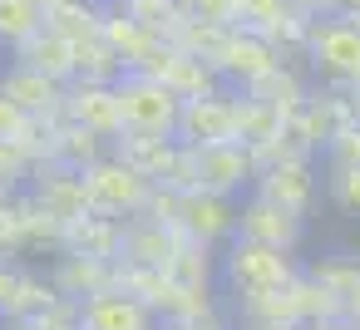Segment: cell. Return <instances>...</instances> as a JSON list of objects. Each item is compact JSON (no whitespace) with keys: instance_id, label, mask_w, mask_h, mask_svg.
Here are the masks:
<instances>
[{"instance_id":"cell-1","label":"cell","mask_w":360,"mask_h":330,"mask_svg":"<svg viewBox=\"0 0 360 330\" xmlns=\"http://www.w3.org/2000/svg\"><path fill=\"white\" fill-rule=\"evenodd\" d=\"M217 271H222V286L237 296V301H252V296H276L286 291L301 266H296V251H281V246H262V242H247V237H232L217 256Z\"/></svg>"},{"instance_id":"cell-2","label":"cell","mask_w":360,"mask_h":330,"mask_svg":"<svg viewBox=\"0 0 360 330\" xmlns=\"http://www.w3.org/2000/svg\"><path fill=\"white\" fill-rule=\"evenodd\" d=\"M301 55H306L316 84L355 89L360 84V20H350V15H321V20H311Z\"/></svg>"},{"instance_id":"cell-3","label":"cell","mask_w":360,"mask_h":330,"mask_svg":"<svg viewBox=\"0 0 360 330\" xmlns=\"http://www.w3.org/2000/svg\"><path fill=\"white\" fill-rule=\"evenodd\" d=\"M119 94V114H124V133H158V138H178V119H183V99L153 79V74H124L114 84Z\"/></svg>"},{"instance_id":"cell-4","label":"cell","mask_w":360,"mask_h":330,"mask_svg":"<svg viewBox=\"0 0 360 330\" xmlns=\"http://www.w3.org/2000/svg\"><path fill=\"white\" fill-rule=\"evenodd\" d=\"M84 187H89V207L104 212V217H119V222H134L143 217L148 197H153V178H143L134 163H124L119 153L99 158L94 168H84Z\"/></svg>"},{"instance_id":"cell-5","label":"cell","mask_w":360,"mask_h":330,"mask_svg":"<svg viewBox=\"0 0 360 330\" xmlns=\"http://www.w3.org/2000/svg\"><path fill=\"white\" fill-rule=\"evenodd\" d=\"M178 143H188V148L242 143V89H217L207 99H188L183 119H178Z\"/></svg>"},{"instance_id":"cell-6","label":"cell","mask_w":360,"mask_h":330,"mask_svg":"<svg viewBox=\"0 0 360 330\" xmlns=\"http://www.w3.org/2000/svg\"><path fill=\"white\" fill-rule=\"evenodd\" d=\"M281 65H286V50H281V45H271V40H262V35H247V30H237V25H232L222 55L212 60V70L222 74L227 89H252L257 79H266V74L281 70Z\"/></svg>"},{"instance_id":"cell-7","label":"cell","mask_w":360,"mask_h":330,"mask_svg":"<svg viewBox=\"0 0 360 330\" xmlns=\"http://www.w3.org/2000/svg\"><path fill=\"white\" fill-rule=\"evenodd\" d=\"M50 217H60L65 227H75V222H84L94 207H89V187H84V173L79 168H65V163H55V158H45L40 168H35V178H30V187H25Z\"/></svg>"},{"instance_id":"cell-8","label":"cell","mask_w":360,"mask_h":330,"mask_svg":"<svg viewBox=\"0 0 360 330\" xmlns=\"http://www.w3.org/2000/svg\"><path fill=\"white\" fill-rule=\"evenodd\" d=\"M262 178V163L247 143H222V148H198V187L202 192H222V197H242L252 192Z\"/></svg>"},{"instance_id":"cell-9","label":"cell","mask_w":360,"mask_h":330,"mask_svg":"<svg viewBox=\"0 0 360 330\" xmlns=\"http://www.w3.org/2000/svg\"><path fill=\"white\" fill-rule=\"evenodd\" d=\"M252 192L266 197V202H276V207H286V212H296V217H311L321 178H316L311 158H276V163L262 168V178H257Z\"/></svg>"},{"instance_id":"cell-10","label":"cell","mask_w":360,"mask_h":330,"mask_svg":"<svg viewBox=\"0 0 360 330\" xmlns=\"http://www.w3.org/2000/svg\"><path fill=\"white\" fill-rule=\"evenodd\" d=\"M237 217H242V202L237 197H222V192H183V232L202 246H227L237 237Z\"/></svg>"},{"instance_id":"cell-11","label":"cell","mask_w":360,"mask_h":330,"mask_svg":"<svg viewBox=\"0 0 360 330\" xmlns=\"http://www.w3.org/2000/svg\"><path fill=\"white\" fill-rule=\"evenodd\" d=\"M237 237L262 242V246L296 251L301 237H306V217H296V212H286V207H276V202L247 192V197H242V217H237Z\"/></svg>"},{"instance_id":"cell-12","label":"cell","mask_w":360,"mask_h":330,"mask_svg":"<svg viewBox=\"0 0 360 330\" xmlns=\"http://www.w3.org/2000/svg\"><path fill=\"white\" fill-rule=\"evenodd\" d=\"M79 330H163V315L114 286V291L79 301Z\"/></svg>"},{"instance_id":"cell-13","label":"cell","mask_w":360,"mask_h":330,"mask_svg":"<svg viewBox=\"0 0 360 330\" xmlns=\"http://www.w3.org/2000/svg\"><path fill=\"white\" fill-rule=\"evenodd\" d=\"M65 94H70V84L40 74L30 65H6V74H0V99L20 104L35 119H65Z\"/></svg>"},{"instance_id":"cell-14","label":"cell","mask_w":360,"mask_h":330,"mask_svg":"<svg viewBox=\"0 0 360 330\" xmlns=\"http://www.w3.org/2000/svg\"><path fill=\"white\" fill-rule=\"evenodd\" d=\"M65 119H70V124H79V128L104 133L109 143L124 133V114H119V94H114V84L75 79V84H70V94H65Z\"/></svg>"},{"instance_id":"cell-15","label":"cell","mask_w":360,"mask_h":330,"mask_svg":"<svg viewBox=\"0 0 360 330\" xmlns=\"http://www.w3.org/2000/svg\"><path fill=\"white\" fill-rule=\"evenodd\" d=\"M183 242H188L183 227H158V222H148V217H134V222L124 227V256H119V261H124V266L168 271V266L178 261Z\"/></svg>"},{"instance_id":"cell-16","label":"cell","mask_w":360,"mask_h":330,"mask_svg":"<svg viewBox=\"0 0 360 330\" xmlns=\"http://www.w3.org/2000/svg\"><path fill=\"white\" fill-rule=\"evenodd\" d=\"M50 281L60 286V296H70V301H89V296L119 286V261L84 256V251H60L55 266H50Z\"/></svg>"},{"instance_id":"cell-17","label":"cell","mask_w":360,"mask_h":330,"mask_svg":"<svg viewBox=\"0 0 360 330\" xmlns=\"http://www.w3.org/2000/svg\"><path fill=\"white\" fill-rule=\"evenodd\" d=\"M11 65H30V70H40V74H50V79H60V84H75V79H79L75 40L55 35L50 25H45L40 35H30L25 45H15V50H11Z\"/></svg>"},{"instance_id":"cell-18","label":"cell","mask_w":360,"mask_h":330,"mask_svg":"<svg viewBox=\"0 0 360 330\" xmlns=\"http://www.w3.org/2000/svg\"><path fill=\"white\" fill-rule=\"evenodd\" d=\"M178 148H183L178 138H158V133H119V138H114V153H119L124 163H134L143 178H153V183L168 178Z\"/></svg>"},{"instance_id":"cell-19","label":"cell","mask_w":360,"mask_h":330,"mask_svg":"<svg viewBox=\"0 0 360 330\" xmlns=\"http://www.w3.org/2000/svg\"><path fill=\"white\" fill-rule=\"evenodd\" d=\"M124 227L119 217H104V212H89L84 222L70 227V246L65 251H84V256H104V261H119L124 256Z\"/></svg>"},{"instance_id":"cell-20","label":"cell","mask_w":360,"mask_h":330,"mask_svg":"<svg viewBox=\"0 0 360 330\" xmlns=\"http://www.w3.org/2000/svg\"><path fill=\"white\" fill-rule=\"evenodd\" d=\"M109 153H114V143H109L104 133H94V128H79V124H70V119L55 128V153H50V158L65 163V168H79V173H84V168H94V163L109 158Z\"/></svg>"},{"instance_id":"cell-21","label":"cell","mask_w":360,"mask_h":330,"mask_svg":"<svg viewBox=\"0 0 360 330\" xmlns=\"http://www.w3.org/2000/svg\"><path fill=\"white\" fill-rule=\"evenodd\" d=\"M45 25L65 40H94L104 30V0H60V6L45 15Z\"/></svg>"},{"instance_id":"cell-22","label":"cell","mask_w":360,"mask_h":330,"mask_svg":"<svg viewBox=\"0 0 360 330\" xmlns=\"http://www.w3.org/2000/svg\"><path fill=\"white\" fill-rule=\"evenodd\" d=\"M75 55H79V79H89V84H119V79L129 74V65L114 55V45H109L104 35L79 40Z\"/></svg>"},{"instance_id":"cell-23","label":"cell","mask_w":360,"mask_h":330,"mask_svg":"<svg viewBox=\"0 0 360 330\" xmlns=\"http://www.w3.org/2000/svg\"><path fill=\"white\" fill-rule=\"evenodd\" d=\"M55 301H60V286H55L50 276H40V271H25L15 301L6 305V320H40Z\"/></svg>"},{"instance_id":"cell-24","label":"cell","mask_w":360,"mask_h":330,"mask_svg":"<svg viewBox=\"0 0 360 330\" xmlns=\"http://www.w3.org/2000/svg\"><path fill=\"white\" fill-rule=\"evenodd\" d=\"M45 30V15L30 6V0H0V50H15V45H25L30 35H40Z\"/></svg>"},{"instance_id":"cell-25","label":"cell","mask_w":360,"mask_h":330,"mask_svg":"<svg viewBox=\"0 0 360 330\" xmlns=\"http://www.w3.org/2000/svg\"><path fill=\"white\" fill-rule=\"evenodd\" d=\"M124 11L148 30V35H158V40H173L178 30H183V6L178 0H124Z\"/></svg>"},{"instance_id":"cell-26","label":"cell","mask_w":360,"mask_h":330,"mask_svg":"<svg viewBox=\"0 0 360 330\" xmlns=\"http://www.w3.org/2000/svg\"><path fill=\"white\" fill-rule=\"evenodd\" d=\"M227 35H232V25H212V20H183V30L173 35V45L212 65V60L222 55V45H227Z\"/></svg>"},{"instance_id":"cell-27","label":"cell","mask_w":360,"mask_h":330,"mask_svg":"<svg viewBox=\"0 0 360 330\" xmlns=\"http://www.w3.org/2000/svg\"><path fill=\"white\" fill-rule=\"evenodd\" d=\"M306 271H311L326 291H335L340 305H345L350 291H360V256H321V261H311Z\"/></svg>"},{"instance_id":"cell-28","label":"cell","mask_w":360,"mask_h":330,"mask_svg":"<svg viewBox=\"0 0 360 330\" xmlns=\"http://www.w3.org/2000/svg\"><path fill=\"white\" fill-rule=\"evenodd\" d=\"M35 168H40V158H35L25 143L0 138V187H6V192H20V183L35 178Z\"/></svg>"},{"instance_id":"cell-29","label":"cell","mask_w":360,"mask_h":330,"mask_svg":"<svg viewBox=\"0 0 360 330\" xmlns=\"http://www.w3.org/2000/svg\"><path fill=\"white\" fill-rule=\"evenodd\" d=\"M326 163H330V173H350V168H360V119L330 138V148H326Z\"/></svg>"},{"instance_id":"cell-30","label":"cell","mask_w":360,"mask_h":330,"mask_svg":"<svg viewBox=\"0 0 360 330\" xmlns=\"http://www.w3.org/2000/svg\"><path fill=\"white\" fill-rule=\"evenodd\" d=\"M326 192H330V202H335L345 217H360V168H350V173H330Z\"/></svg>"},{"instance_id":"cell-31","label":"cell","mask_w":360,"mask_h":330,"mask_svg":"<svg viewBox=\"0 0 360 330\" xmlns=\"http://www.w3.org/2000/svg\"><path fill=\"white\" fill-rule=\"evenodd\" d=\"M143 217L158 222V227H178V222H183V192H173V187H153Z\"/></svg>"},{"instance_id":"cell-32","label":"cell","mask_w":360,"mask_h":330,"mask_svg":"<svg viewBox=\"0 0 360 330\" xmlns=\"http://www.w3.org/2000/svg\"><path fill=\"white\" fill-rule=\"evenodd\" d=\"M188 20H212V25H232L237 0H178Z\"/></svg>"},{"instance_id":"cell-33","label":"cell","mask_w":360,"mask_h":330,"mask_svg":"<svg viewBox=\"0 0 360 330\" xmlns=\"http://www.w3.org/2000/svg\"><path fill=\"white\" fill-rule=\"evenodd\" d=\"M30 119H35V114H25L20 104H11V99H0V138H20Z\"/></svg>"},{"instance_id":"cell-34","label":"cell","mask_w":360,"mask_h":330,"mask_svg":"<svg viewBox=\"0 0 360 330\" xmlns=\"http://www.w3.org/2000/svg\"><path fill=\"white\" fill-rule=\"evenodd\" d=\"M20 276H25V271H15L6 256H0V315H6V305L15 301V291H20Z\"/></svg>"},{"instance_id":"cell-35","label":"cell","mask_w":360,"mask_h":330,"mask_svg":"<svg viewBox=\"0 0 360 330\" xmlns=\"http://www.w3.org/2000/svg\"><path fill=\"white\" fill-rule=\"evenodd\" d=\"M291 6L306 15V20H321V15H335V0H291Z\"/></svg>"},{"instance_id":"cell-36","label":"cell","mask_w":360,"mask_h":330,"mask_svg":"<svg viewBox=\"0 0 360 330\" xmlns=\"http://www.w3.org/2000/svg\"><path fill=\"white\" fill-rule=\"evenodd\" d=\"M306 330H360V325L345 320V315H335V320H316V325H306Z\"/></svg>"},{"instance_id":"cell-37","label":"cell","mask_w":360,"mask_h":330,"mask_svg":"<svg viewBox=\"0 0 360 330\" xmlns=\"http://www.w3.org/2000/svg\"><path fill=\"white\" fill-rule=\"evenodd\" d=\"M345 320H355V325H360V291H350V296H345Z\"/></svg>"},{"instance_id":"cell-38","label":"cell","mask_w":360,"mask_h":330,"mask_svg":"<svg viewBox=\"0 0 360 330\" xmlns=\"http://www.w3.org/2000/svg\"><path fill=\"white\" fill-rule=\"evenodd\" d=\"M335 15H350V20H360V0H335Z\"/></svg>"},{"instance_id":"cell-39","label":"cell","mask_w":360,"mask_h":330,"mask_svg":"<svg viewBox=\"0 0 360 330\" xmlns=\"http://www.w3.org/2000/svg\"><path fill=\"white\" fill-rule=\"evenodd\" d=\"M0 330H45V325H40V320H6Z\"/></svg>"},{"instance_id":"cell-40","label":"cell","mask_w":360,"mask_h":330,"mask_svg":"<svg viewBox=\"0 0 360 330\" xmlns=\"http://www.w3.org/2000/svg\"><path fill=\"white\" fill-rule=\"evenodd\" d=\"M30 6H35V11H40V15H50V11H55V6H60V0H30Z\"/></svg>"},{"instance_id":"cell-41","label":"cell","mask_w":360,"mask_h":330,"mask_svg":"<svg viewBox=\"0 0 360 330\" xmlns=\"http://www.w3.org/2000/svg\"><path fill=\"white\" fill-rule=\"evenodd\" d=\"M237 330H281V325H257V320H242Z\"/></svg>"},{"instance_id":"cell-42","label":"cell","mask_w":360,"mask_h":330,"mask_svg":"<svg viewBox=\"0 0 360 330\" xmlns=\"http://www.w3.org/2000/svg\"><path fill=\"white\" fill-rule=\"evenodd\" d=\"M6 197H11V192H6V187H0V202H6Z\"/></svg>"},{"instance_id":"cell-43","label":"cell","mask_w":360,"mask_h":330,"mask_svg":"<svg viewBox=\"0 0 360 330\" xmlns=\"http://www.w3.org/2000/svg\"><path fill=\"white\" fill-rule=\"evenodd\" d=\"M6 65H11V60H0V74H6Z\"/></svg>"},{"instance_id":"cell-44","label":"cell","mask_w":360,"mask_h":330,"mask_svg":"<svg viewBox=\"0 0 360 330\" xmlns=\"http://www.w3.org/2000/svg\"><path fill=\"white\" fill-rule=\"evenodd\" d=\"M0 325H6V315H0Z\"/></svg>"}]
</instances>
